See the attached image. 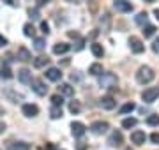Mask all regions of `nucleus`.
Segmentation results:
<instances>
[{
    "instance_id": "a18cd8bd",
    "label": "nucleus",
    "mask_w": 159,
    "mask_h": 150,
    "mask_svg": "<svg viewBox=\"0 0 159 150\" xmlns=\"http://www.w3.org/2000/svg\"><path fill=\"white\" fill-rule=\"evenodd\" d=\"M145 2H156V0H145Z\"/></svg>"
},
{
    "instance_id": "393cba45",
    "label": "nucleus",
    "mask_w": 159,
    "mask_h": 150,
    "mask_svg": "<svg viewBox=\"0 0 159 150\" xmlns=\"http://www.w3.org/2000/svg\"><path fill=\"white\" fill-rule=\"evenodd\" d=\"M134 108H136V106H134V103H125L124 106L120 108V115H127V113H131Z\"/></svg>"
},
{
    "instance_id": "dca6fc26",
    "label": "nucleus",
    "mask_w": 159,
    "mask_h": 150,
    "mask_svg": "<svg viewBox=\"0 0 159 150\" xmlns=\"http://www.w3.org/2000/svg\"><path fill=\"white\" fill-rule=\"evenodd\" d=\"M30 143H25V141H11L7 145V150H29Z\"/></svg>"
},
{
    "instance_id": "72a5a7b5",
    "label": "nucleus",
    "mask_w": 159,
    "mask_h": 150,
    "mask_svg": "<svg viewBox=\"0 0 159 150\" xmlns=\"http://www.w3.org/2000/svg\"><path fill=\"white\" fill-rule=\"evenodd\" d=\"M29 14H30V18H32V20L39 18V11H37V9H32V7L29 9Z\"/></svg>"
},
{
    "instance_id": "37998d69",
    "label": "nucleus",
    "mask_w": 159,
    "mask_h": 150,
    "mask_svg": "<svg viewBox=\"0 0 159 150\" xmlns=\"http://www.w3.org/2000/svg\"><path fill=\"white\" fill-rule=\"evenodd\" d=\"M85 148H87V145H83V143L78 145V150H85Z\"/></svg>"
},
{
    "instance_id": "1a4fd4ad",
    "label": "nucleus",
    "mask_w": 159,
    "mask_h": 150,
    "mask_svg": "<svg viewBox=\"0 0 159 150\" xmlns=\"http://www.w3.org/2000/svg\"><path fill=\"white\" fill-rule=\"evenodd\" d=\"M44 76L50 81H58L60 78H62V71L58 69V67H50V69L44 73Z\"/></svg>"
},
{
    "instance_id": "f704fd0d",
    "label": "nucleus",
    "mask_w": 159,
    "mask_h": 150,
    "mask_svg": "<svg viewBox=\"0 0 159 150\" xmlns=\"http://www.w3.org/2000/svg\"><path fill=\"white\" fill-rule=\"evenodd\" d=\"M2 2L7 4V6H11V7H18V4H20L18 0H2Z\"/></svg>"
},
{
    "instance_id": "c85d7f7f",
    "label": "nucleus",
    "mask_w": 159,
    "mask_h": 150,
    "mask_svg": "<svg viewBox=\"0 0 159 150\" xmlns=\"http://www.w3.org/2000/svg\"><path fill=\"white\" fill-rule=\"evenodd\" d=\"M147 20H148V14H147V12H140V14L136 16V23L143 27V25H147Z\"/></svg>"
},
{
    "instance_id": "9b49d317",
    "label": "nucleus",
    "mask_w": 159,
    "mask_h": 150,
    "mask_svg": "<svg viewBox=\"0 0 159 150\" xmlns=\"http://www.w3.org/2000/svg\"><path fill=\"white\" fill-rule=\"evenodd\" d=\"M21 111H23V115H25V117L32 118V117H35L37 113H39V108H37L35 104H23Z\"/></svg>"
},
{
    "instance_id": "412c9836",
    "label": "nucleus",
    "mask_w": 159,
    "mask_h": 150,
    "mask_svg": "<svg viewBox=\"0 0 159 150\" xmlns=\"http://www.w3.org/2000/svg\"><path fill=\"white\" fill-rule=\"evenodd\" d=\"M50 117L51 118H60V117H62V106H55V104H53L50 108Z\"/></svg>"
},
{
    "instance_id": "0eeeda50",
    "label": "nucleus",
    "mask_w": 159,
    "mask_h": 150,
    "mask_svg": "<svg viewBox=\"0 0 159 150\" xmlns=\"http://www.w3.org/2000/svg\"><path fill=\"white\" fill-rule=\"evenodd\" d=\"M85 131H87V127L83 126L81 122H73V124H71V133H73L74 138H81V136L85 134Z\"/></svg>"
},
{
    "instance_id": "f257e3e1",
    "label": "nucleus",
    "mask_w": 159,
    "mask_h": 150,
    "mask_svg": "<svg viewBox=\"0 0 159 150\" xmlns=\"http://www.w3.org/2000/svg\"><path fill=\"white\" fill-rule=\"evenodd\" d=\"M154 78H156V73H154V69H150L148 65L140 67V69H138V73H136V81H138V83H142V85L150 83Z\"/></svg>"
},
{
    "instance_id": "2f4dec72",
    "label": "nucleus",
    "mask_w": 159,
    "mask_h": 150,
    "mask_svg": "<svg viewBox=\"0 0 159 150\" xmlns=\"http://www.w3.org/2000/svg\"><path fill=\"white\" fill-rule=\"evenodd\" d=\"M147 124L148 126H159V115H150L147 118Z\"/></svg>"
},
{
    "instance_id": "2eb2a0df",
    "label": "nucleus",
    "mask_w": 159,
    "mask_h": 150,
    "mask_svg": "<svg viewBox=\"0 0 159 150\" xmlns=\"http://www.w3.org/2000/svg\"><path fill=\"white\" fill-rule=\"evenodd\" d=\"M18 80H20V83L27 85V83H30V81H32V73H30L29 69L18 71Z\"/></svg>"
},
{
    "instance_id": "ddd939ff",
    "label": "nucleus",
    "mask_w": 159,
    "mask_h": 150,
    "mask_svg": "<svg viewBox=\"0 0 159 150\" xmlns=\"http://www.w3.org/2000/svg\"><path fill=\"white\" fill-rule=\"evenodd\" d=\"M16 57H18V60H21V62H29V60H32V53H30L25 46H20L18 48Z\"/></svg>"
},
{
    "instance_id": "bb28decb",
    "label": "nucleus",
    "mask_w": 159,
    "mask_h": 150,
    "mask_svg": "<svg viewBox=\"0 0 159 150\" xmlns=\"http://www.w3.org/2000/svg\"><path fill=\"white\" fill-rule=\"evenodd\" d=\"M156 34V27L154 25H143V35L145 37H152Z\"/></svg>"
},
{
    "instance_id": "7c9ffc66",
    "label": "nucleus",
    "mask_w": 159,
    "mask_h": 150,
    "mask_svg": "<svg viewBox=\"0 0 159 150\" xmlns=\"http://www.w3.org/2000/svg\"><path fill=\"white\" fill-rule=\"evenodd\" d=\"M80 110H81V106H80L78 101H73V103L69 104V111L71 113H80Z\"/></svg>"
},
{
    "instance_id": "c9c22d12",
    "label": "nucleus",
    "mask_w": 159,
    "mask_h": 150,
    "mask_svg": "<svg viewBox=\"0 0 159 150\" xmlns=\"http://www.w3.org/2000/svg\"><path fill=\"white\" fill-rule=\"evenodd\" d=\"M152 50H154V53H157V55H159V39H156V41H154Z\"/></svg>"
},
{
    "instance_id": "7ed1b4c3",
    "label": "nucleus",
    "mask_w": 159,
    "mask_h": 150,
    "mask_svg": "<svg viewBox=\"0 0 159 150\" xmlns=\"http://www.w3.org/2000/svg\"><path fill=\"white\" fill-rule=\"evenodd\" d=\"M108 129H110V126H108V122H102V120H97V122H94L90 126V133L92 134H104V133H108Z\"/></svg>"
},
{
    "instance_id": "5701e85b",
    "label": "nucleus",
    "mask_w": 159,
    "mask_h": 150,
    "mask_svg": "<svg viewBox=\"0 0 159 150\" xmlns=\"http://www.w3.org/2000/svg\"><path fill=\"white\" fill-rule=\"evenodd\" d=\"M23 34L27 35V37H34V35H35V29H34V25H32V23H27L25 27H23Z\"/></svg>"
},
{
    "instance_id": "39448f33",
    "label": "nucleus",
    "mask_w": 159,
    "mask_h": 150,
    "mask_svg": "<svg viewBox=\"0 0 159 150\" xmlns=\"http://www.w3.org/2000/svg\"><path fill=\"white\" fill-rule=\"evenodd\" d=\"M159 97V87H150V88H147L145 92L142 94V99L145 101V103H154L156 99Z\"/></svg>"
},
{
    "instance_id": "4be33fe9",
    "label": "nucleus",
    "mask_w": 159,
    "mask_h": 150,
    "mask_svg": "<svg viewBox=\"0 0 159 150\" xmlns=\"http://www.w3.org/2000/svg\"><path fill=\"white\" fill-rule=\"evenodd\" d=\"M89 73H90L92 76H99L102 73V65L101 64H92L90 67H89Z\"/></svg>"
},
{
    "instance_id": "a19ab883",
    "label": "nucleus",
    "mask_w": 159,
    "mask_h": 150,
    "mask_svg": "<svg viewBox=\"0 0 159 150\" xmlns=\"http://www.w3.org/2000/svg\"><path fill=\"white\" fill-rule=\"evenodd\" d=\"M4 131H6V124H4V122H0V134L4 133Z\"/></svg>"
},
{
    "instance_id": "aec40b11",
    "label": "nucleus",
    "mask_w": 159,
    "mask_h": 150,
    "mask_svg": "<svg viewBox=\"0 0 159 150\" xmlns=\"http://www.w3.org/2000/svg\"><path fill=\"white\" fill-rule=\"evenodd\" d=\"M58 90H60V94H62V95H67V97L74 95V88L71 87L69 83H62V85L58 87Z\"/></svg>"
},
{
    "instance_id": "4468645a",
    "label": "nucleus",
    "mask_w": 159,
    "mask_h": 150,
    "mask_svg": "<svg viewBox=\"0 0 159 150\" xmlns=\"http://www.w3.org/2000/svg\"><path fill=\"white\" fill-rule=\"evenodd\" d=\"M145 139H147V134L143 133V131H134V133L131 134V141L134 145H143Z\"/></svg>"
},
{
    "instance_id": "c756f323",
    "label": "nucleus",
    "mask_w": 159,
    "mask_h": 150,
    "mask_svg": "<svg viewBox=\"0 0 159 150\" xmlns=\"http://www.w3.org/2000/svg\"><path fill=\"white\" fill-rule=\"evenodd\" d=\"M51 103L55 104V106H62V104H64V97H62V94H60V95H58V94L51 95Z\"/></svg>"
},
{
    "instance_id": "20e7f679",
    "label": "nucleus",
    "mask_w": 159,
    "mask_h": 150,
    "mask_svg": "<svg viewBox=\"0 0 159 150\" xmlns=\"http://www.w3.org/2000/svg\"><path fill=\"white\" fill-rule=\"evenodd\" d=\"M129 48L133 53H143L145 51V44L142 42L140 37H134V35H131L129 37Z\"/></svg>"
},
{
    "instance_id": "6ab92c4d",
    "label": "nucleus",
    "mask_w": 159,
    "mask_h": 150,
    "mask_svg": "<svg viewBox=\"0 0 159 150\" xmlns=\"http://www.w3.org/2000/svg\"><path fill=\"white\" fill-rule=\"evenodd\" d=\"M90 51L94 53V57H97V58H101L102 55H104V50H102V46L99 44V42H92L90 44Z\"/></svg>"
},
{
    "instance_id": "58836bf2",
    "label": "nucleus",
    "mask_w": 159,
    "mask_h": 150,
    "mask_svg": "<svg viewBox=\"0 0 159 150\" xmlns=\"http://www.w3.org/2000/svg\"><path fill=\"white\" fill-rule=\"evenodd\" d=\"M6 44H7V39L4 35H0V46H6Z\"/></svg>"
},
{
    "instance_id": "c03bdc74",
    "label": "nucleus",
    "mask_w": 159,
    "mask_h": 150,
    "mask_svg": "<svg viewBox=\"0 0 159 150\" xmlns=\"http://www.w3.org/2000/svg\"><path fill=\"white\" fill-rule=\"evenodd\" d=\"M69 2H71V4H80L81 0H69Z\"/></svg>"
},
{
    "instance_id": "ea45409f",
    "label": "nucleus",
    "mask_w": 159,
    "mask_h": 150,
    "mask_svg": "<svg viewBox=\"0 0 159 150\" xmlns=\"http://www.w3.org/2000/svg\"><path fill=\"white\" fill-rule=\"evenodd\" d=\"M48 2H50V0H37V6H46V4H48Z\"/></svg>"
},
{
    "instance_id": "a211bd4d",
    "label": "nucleus",
    "mask_w": 159,
    "mask_h": 150,
    "mask_svg": "<svg viewBox=\"0 0 159 150\" xmlns=\"http://www.w3.org/2000/svg\"><path fill=\"white\" fill-rule=\"evenodd\" d=\"M50 64V58L44 57V55H39L37 58H34V67H37V69H41V67H46Z\"/></svg>"
},
{
    "instance_id": "e433bc0d",
    "label": "nucleus",
    "mask_w": 159,
    "mask_h": 150,
    "mask_svg": "<svg viewBox=\"0 0 159 150\" xmlns=\"http://www.w3.org/2000/svg\"><path fill=\"white\" fill-rule=\"evenodd\" d=\"M150 139H152V143H159V134L157 133L150 134Z\"/></svg>"
},
{
    "instance_id": "9d476101",
    "label": "nucleus",
    "mask_w": 159,
    "mask_h": 150,
    "mask_svg": "<svg viewBox=\"0 0 159 150\" xmlns=\"http://www.w3.org/2000/svg\"><path fill=\"white\" fill-rule=\"evenodd\" d=\"M115 9L119 12H131L133 11V6H131V2H125V0H115Z\"/></svg>"
},
{
    "instance_id": "b1692460",
    "label": "nucleus",
    "mask_w": 159,
    "mask_h": 150,
    "mask_svg": "<svg viewBox=\"0 0 159 150\" xmlns=\"http://www.w3.org/2000/svg\"><path fill=\"white\" fill-rule=\"evenodd\" d=\"M0 76L4 80H11L12 78V71L9 69V65H2V71H0Z\"/></svg>"
},
{
    "instance_id": "f8f14e48",
    "label": "nucleus",
    "mask_w": 159,
    "mask_h": 150,
    "mask_svg": "<svg viewBox=\"0 0 159 150\" xmlns=\"http://www.w3.org/2000/svg\"><path fill=\"white\" fill-rule=\"evenodd\" d=\"M122 141H124V136H122V133L120 131H113L111 133V136H110L108 143L111 145V147H120L122 145Z\"/></svg>"
},
{
    "instance_id": "79ce46f5",
    "label": "nucleus",
    "mask_w": 159,
    "mask_h": 150,
    "mask_svg": "<svg viewBox=\"0 0 159 150\" xmlns=\"http://www.w3.org/2000/svg\"><path fill=\"white\" fill-rule=\"evenodd\" d=\"M154 16H156V20L159 21V9H154Z\"/></svg>"
},
{
    "instance_id": "a878e982",
    "label": "nucleus",
    "mask_w": 159,
    "mask_h": 150,
    "mask_svg": "<svg viewBox=\"0 0 159 150\" xmlns=\"http://www.w3.org/2000/svg\"><path fill=\"white\" fill-rule=\"evenodd\" d=\"M136 124H138L136 118H124V120H122V127H124V129H131V127H136Z\"/></svg>"
},
{
    "instance_id": "473e14b6",
    "label": "nucleus",
    "mask_w": 159,
    "mask_h": 150,
    "mask_svg": "<svg viewBox=\"0 0 159 150\" xmlns=\"http://www.w3.org/2000/svg\"><path fill=\"white\" fill-rule=\"evenodd\" d=\"M41 30H43V34H50V25L46 23V21H41Z\"/></svg>"
},
{
    "instance_id": "4c0bfd02",
    "label": "nucleus",
    "mask_w": 159,
    "mask_h": 150,
    "mask_svg": "<svg viewBox=\"0 0 159 150\" xmlns=\"http://www.w3.org/2000/svg\"><path fill=\"white\" fill-rule=\"evenodd\" d=\"M71 80H73V81H80V80H81V76H80V74H74V73H73V74H71Z\"/></svg>"
},
{
    "instance_id": "cd10ccee",
    "label": "nucleus",
    "mask_w": 159,
    "mask_h": 150,
    "mask_svg": "<svg viewBox=\"0 0 159 150\" xmlns=\"http://www.w3.org/2000/svg\"><path fill=\"white\" fill-rule=\"evenodd\" d=\"M44 44H46V41L43 39V37H37V39L34 41V48L37 51H43V50H44Z\"/></svg>"
},
{
    "instance_id": "423d86ee",
    "label": "nucleus",
    "mask_w": 159,
    "mask_h": 150,
    "mask_svg": "<svg viewBox=\"0 0 159 150\" xmlns=\"http://www.w3.org/2000/svg\"><path fill=\"white\" fill-rule=\"evenodd\" d=\"M30 85H32V90H34L37 95H46V92H48V87H46L41 80H32Z\"/></svg>"
},
{
    "instance_id": "6e6552de",
    "label": "nucleus",
    "mask_w": 159,
    "mask_h": 150,
    "mask_svg": "<svg viewBox=\"0 0 159 150\" xmlns=\"http://www.w3.org/2000/svg\"><path fill=\"white\" fill-rule=\"evenodd\" d=\"M99 104H101L102 110H113L115 104H117V101H115L111 95H102V97L99 99Z\"/></svg>"
},
{
    "instance_id": "f03ea898",
    "label": "nucleus",
    "mask_w": 159,
    "mask_h": 150,
    "mask_svg": "<svg viewBox=\"0 0 159 150\" xmlns=\"http://www.w3.org/2000/svg\"><path fill=\"white\" fill-rule=\"evenodd\" d=\"M117 83H119V78H117V74H113V73H104V71H102L101 74H99V87L111 88V87H115Z\"/></svg>"
},
{
    "instance_id": "49530a36",
    "label": "nucleus",
    "mask_w": 159,
    "mask_h": 150,
    "mask_svg": "<svg viewBox=\"0 0 159 150\" xmlns=\"http://www.w3.org/2000/svg\"><path fill=\"white\" fill-rule=\"evenodd\" d=\"M127 150H131V148H127Z\"/></svg>"
},
{
    "instance_id": "f3484780",
    "label": "nucleus",
    "mask_w": 159,
    "mask_h": 150,
    "mask_svg": "<svg viewBox=\"0 0 159 150\" xmlns=\"http://www.w3.org/2000/svg\"><path fill=\"white\" fill-rule=\"evenodd\" d=\"M69 50H71V44H67V42H57V44L53 46V53H55V55H64V53H67Z\"/></svg>"
}]
</instances>
